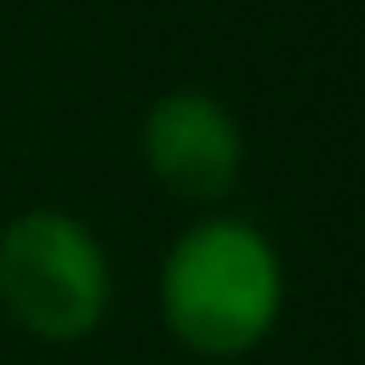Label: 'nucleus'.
<instances>
[{
	"instance_id": "3",
	"label": "nucleus",
	"mask_w": 365,
	"mask_h": 365,
	"mask_svg": "<svg viewBox=\"0 0 365 365\" xmlns=\"http://www.w3.org/2000/svg\"><path fill=\"white\" fill-rule=\"evenodd\" d=\"M137 154H143V171L171 200L217 211L245 171V131L217 91L171 86L148 103L137 125Z\"/></svg>"
},
{
	"instance_id": "1",
	"label": "nucleus",
	"mask_w": 365,
	"mask_h": 365,
	"mask_svg": "<svg viewBox=\"0 0 365 365\" xmlns=\"http://www.w3.org/2000/svg\"><path fill=\"white\" fill-rule=\"evenodd\" d=\"M154 308L182 354L245 359L285 314V257L251 217L200 211L160 257Z\"/></svg>"
},
{
	"instance_id": "2",
	"label": "nucleus",
	"mask_w": 365,
	"mask_h": 365,
	"mask_svg": "<svg viewBox=\"0 0 365 365\" xmlns=\"http://www.w3.org/2000/svg\"><path fill=\"white\" fill-rule=\"evenodd\" d=\"M0 314L51 348L97 336L114 314V257L103 234L63 205L17 211L0 228Z\"/></svg>"
}]
</instances>
